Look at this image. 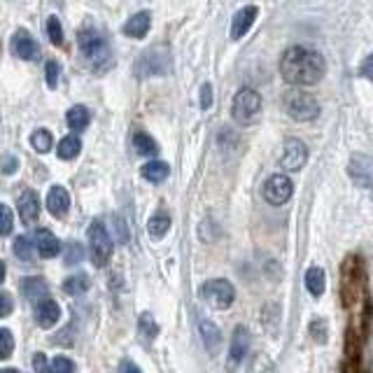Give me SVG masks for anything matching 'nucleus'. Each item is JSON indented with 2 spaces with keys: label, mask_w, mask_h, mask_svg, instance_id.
<instances>
[{
  "label": "nucleus",
  "mask_w": 373,
  "mask_h": 373,
  "mask_svg": "<svg viewBox=\"0 0 373 373\" xmlns=\"http://www.w3.org/2000/svg\"><path fill=\"white\" fill-rule=\"evenodd\" d=\"M327 72L322 54L308 47H289L280 58V75L284 82L296 86L318 84Z\"/></svg>",
  "instance_id": "obj_1"
},
{
  "label": "nucleus",
  "mask_w": 373,
  "mask_h": 373,
  "mask_svg": "<svg viewBox=\"0 0 373 373\" xmlns=\"http://www.w3.org/2000/svg\"><path fill=\"white\" fill-rule=\"evenodd\" d=\"M77 45H79V54H82L84 63L89 65L91 70L103 72L112 65V49H110L107 38L98 28L84 26L82 31L77 33Z\"/></svg>",
  "instance_id": "obj_2"
},
{
  "label": "nucleus",
  "mask_w": 373,
  "mask_h": 373,
  "mask_svg": "<svg viewBox=\"0 0 373 373\" xmlns=\"http://www.w3.org/2000/svg\"><path fill=\"white\" fill-rule=\"evenodd\" d=\"M282 105H284V112L294 122H313V119H318V114H320L318 100L313 98L310 93L299 91V89L284 93Z\"/></svg>",
  "instance_id": "obj_3"
},
{
  "label": "nucleus",
  "mask_w": 373,
  "mask_h": 373,
  "mask_svg": "<svg viewBox=\"0 0 373 373\" xmlns=\"http://www.w3.org/2000/svg\"><path fill=\"white\" fill-rule=\"evenodd\" d=\"M89 254L96 266H105L112 257V238H110L105 224L98 219L89 226Z\"/></svg>",
  "instance_id": "obj_4"
},
{
  "label": "nucleus",
  "mask_w": 373,
  "mask_h": 373,
  "mask_svg": "<svg viewBox=\"0 0 373 373\" xmlns=\"http://www.w3.org/2000/svg\"><path fill=\"white\" fill-rule=\"evenodd\" d=\"M259 110H261V96L254 89H250V86H245L233 98L231 114L238 124H252L254 117L259 114Z\"/></svg>",
  "instance_id": "obj_5"
},
{
  "label": "nucleus",
  "mask_w": 373,
  "mask_h": 373,
  "mask_svg": "<svg viewBox=\"0 0 373 373\" xmlns=\"http://www.w3.org/2000/svg\"><path fill=\"white\" fill-rule=\"evenodd\" d=\"M168 49L166 47H150L143 56H138L136 61V75L138 77H155L168 72Z\"/></svg>",
  "instance_id": "obj_6"
},
{
  "label": "nucleus",
  "mask_w": 373,
  "mask_h": 373,
  "mask_svg": "<svg viewBox=\"0 0 373 373\" xmlns=\"http://www.w3.org/2000/svg\"><path fill=\"white\" fill-rule=\"evenodd\" d=\"M201 294H203V299H206V303L213 306L215 310L231 308L233 299H236L233 284L229 280H222V277H217V280H208L206 284H203Z\"/></svg>",
  "instance_id": "obj_7"
},
{
  "label": "nucleus",
  "mask_w": 373,
  "mask_h": 373,
  "mask_svg": "<svg viewBox=\"0 0 373 373\" xmlns=\"http://www.w3.org/2000/svg\"><path fill=\"white\" fill-rule=\"evenodd\" d=\"M292 194H294V185L287 175H270L264 182V199L270 206H282L292 199Z\"/></svg>",
  "instance_id": "obj_8"
},
{
  "label": "nucleus",
  "mask_w": 373,
  "mask_h": 373,
  "mask_svg": "<svg viewBox=\"0 0 373 373\" xmlns=\"http://www.w3.org/2000/svg\"><path fill=\"white\" fill-rule=\"evenodd\" d=\"M306 161H308V148H306L299 138H289V140H284L282 157H280V166L284 168V171L287 173L301 171V168L306 166Z\"/></svg>",
  "instance_id": "obj_9"
},
{
  "label": "nucleus",
  "mask_w": 373,
  "mask_h": 373,
  "mask_svg": "<svg viewBox=\"0 0 373 373\" xmlns=\"http://www.w3.org/2000/svg\"><path fill=\"white\" fill-rule=\"evenodd\" d=\"M250 332H247L245 327H236V332H233V339H231V350H229V360H226V369L229 371H236L238 364L245 360L247 350H250Z\"/></svg>",
  "instance_id": "obj_10"
},
{
  "label": "nucleus",
  "mask_w": 373,
  "mask_h": 373,
  "mask_svg": "<svg viewBox=\"0 0 373 373\" xmlns=\"http://www.w3.org/2000/svg\"><path fill=\"white\" fill-rule=\"evenodd\" d=\"M348 171H350V178H353L357 185L373 192V161L369 157L355 155L353 159H350Z\"/></svg>",
  "instance_id": "obj_11"
},
{
  "label": "nucleus",
  "mask_w": 373,
  "mask_h": 373,
  "mask_svg": "<svg viewBox=\"0 0 373 373\" xmlns=\"http://www.w3.org/2000/svg\"><path fill=\"white\" fill-rule=\"evenodd\" d=\"M12 49H14V54H17L19 58H24V61H38V58H40L38 42H35L33 35L26 33V31H17V33H14Z\"/></svg>",
  "instance_id": "obj_12"
},
{
  "label": "nucleus",
  "mask_w": 373,
  "mask_h": 373,
  "mask_svg": "<svg viewBox=\"0 0 373 373\" xmlns=\"http://www.w3.org/2000/svg\"><path fill=\"white\" fill-rule=\"evenodd\" d=\"M257 14H259V10L254 5H245L243 10H238L236 14H233L231 40H240V38H243V35L252 28L254 21H257Z\"/></svg>",
  "instance_id": "obj_13"
},
{
  "label": "nucleus",
  "mask_w": 373,
  "mask_h": 373,
  "mask_svg": "<svg viewBox=\"0 0 373 373\" xmlns=\"http://www.w3.org/2000/svg\"><path fill=\"white\" fill-rule=\"evenodd\" d=\"M58 318H61V306H58L54 299H42V301H38V306H35V322H38L40 327L45 329H52Z\"/></svg>",
  "instance_id": "obj_14"
},
{
  "label": "nucleus",
  "mask_w": 373,
  "mask_h": 373,
  "mask_svg": "<svg viewBox=\"0 0 373 373\" xmlns=\"http://www.w3.org/2000/svg\"><path fill=\"white\" fill-rule=\"evenodd\" d=\"M150 26H152V17H150V12H138L133 14L126 24H124L122 28V33L124 35H129V38H136V40H143L145 35L150 33Z\"/></svg>",
  "instance_id": "obj_15"
},
{
  "label": "nucleus",
  "mask_w": 373,
  "mask_h": 373,
  "mask_svg": "<svg viewBox=\"0 0 373 373\" xmlns=\"http://www.w3.org/2000/svg\"><path fill=\"white\" fill-rule=\"evenodd\" d=\"M35 247H38L40 257L45 259H52L61 252V243H58V238L49 229H38V233H35Z\"/></svg>",
  "instance_id": "obj_16"
},
{
  "label": "nucleus",
  "mask_w": 373,
  "mask_h": 373,
  "mask_svg": "<svg viewBox=\"0 0 373 373\" xmlns=\"http://www.w3.org/2000/svg\"><path fill=\"white\" fill-rule=\"evenodd\" d=\"M47 208L54 217H63L70 208V194L63 187H52L47 194Z\"/></svg>",
  "instance_id": "obj_17"
},
{
  "label": "nucleus",
  "mask_w": 373,
  "mask_h": 373,
  "mask_svg": "<svg viewBox=\"0 0 373 373\" xmlns=\"http://www.w3.org/2000/svg\"><path fill=\"white\" fill-rule=\"evenodd\" d=\"M19 215L24 219V224H31L40 215V199L35 192H24L19 199Z\"/></svg>",
  "instance_id": "obj_18"
},
{
  "label": "nucleus",
  "mask_w": 373,
  "mask_h": 373,
  "mask_svg": "<svg viewBox=\"0 0 373 373\" xmlns=\"http://www.w3.org/2000/svg\"><path fill=\"white\" fill-rule=\"evenodd\" d=\"M21 292H24L26 299H31V301H42V299H47V282L42 280V277H24L21 280Z\"/></svg>",
  "instance_id": "obj_19"
},
{
  "label": "nucleus",
  "mask_w": 373,
  "mask_h": 373,
  "mask_svg": "<svg viewBox=\"0 0 373 373\" xmlns=\"http://www.w3.org/2000/svg\"><path fill=\"white\" fill-rule=\"evenodd\" d=\"M306 287H308V292L315 299L325 294V289H327V275H325V270H322L320 266L308 268V273H306Z\"/></svg>",
  "instance_id": "obj_20"
},
{
  "label": "nucleus",
  "mask_w": 373,
  "mask_h": 373,
  "mask_svg": "<svg viewBox=\"0 0 373 373\" xmlns=\"http://www.w3.org/2000/svg\"><path fill=\"white\" fill-rule=\"evenodd\" d=\"M133 148L140 157H157L159 155V145L152 136H148L145 131H138L133 136Z\"/></svg>",
  "instance_id": "obj_21"
},
{
  "label": "nucleus",
  "mask_w": 373,
  "mask_h": 373,
  "mask_svg": "<svg viewBox=\"0 0 373 373\" xmlns=\"http://www.w3.org/2000/svg\"><path fill=\"white\" fill-rule=\"evenodd\" d=\"M65 122H68V126L79 133V131H84L89 126V110L82 107V105H75L68 110V114H65Z\"/></svg>",
  "instance_id": "obj_22"
},
{
  "label": "nucleus",
  "mask_w": 373,
  "mask_h": 373,
  "mask_svg": "<svg viewBox=\"0 0 373 373\" xmlns=\"http://www.w3.org/2000/svg\"><path fill=\"white\" fill-rule=\"evenodd\" d=\"M143 178L150 180V182H164L168 178V173H171V168H168L166 161H150V164L143 166Z\"/></svg>",
  "instance_id": "obj_23"
},
{
  "label": "nucleus",
  "mask_w": 373,
  "mask_h": 373,
  "mask_svg": "<svg viewBox=\"0 0 373 373\" xmlns=\"http://www.w3.org/2000/svg\"><path fill=\"white\" fill-rule=\"evenodd\" d=\"M201 336H203V343H206V348L210 350V353H215V350L219 348V343H222V334H219V329L213 325V322L208 320H201Z\"/></svg>",
  "instance_id": "obj_24"
},
{
  "label": "nucleus",
  "mask_w": 373,
  "mask_h": 373,
  "mask_svg": "<svg viewBox=\"0 0 373 373\" xmlns=\"http://www.w3.org/2000/svg\"><path fill=\"white\" fill-rule=\"evenodd\" d=\"M79 152H82V143H79L77 136H65L61 143H58V159L70 161L75 159Z\"/></svg>",
  "instance_id": "obj_25"
},
{
  "label": "nucleus",
  "mask_w": 373,
  "mask_h": 373,
  "mask_svg": "<svg viewBox=\"0 0 373 373\" xmlns=\"http://www.w3.org/2000/svg\"><path fill=\"white\" fill-rule=\"evenodd\" d=\"M168 229H171V217H168V213H157V215L148 222V231H150L152 238L166 236Z\"/></svg>",
  "instance_id": "obj_26"
},
{
  "label": "nucleus",
  "mask_w": 373,
  "mask_h": 373,
  "mask_svg": "<svg viewBox=\"0 0 373 373\" xmlns=\"http://www.w3.org/2000/svg\"><path fill=\"white\" fill-rule=\"evenodd\" d=\"M86 289H89V277H86L84 273L70 275L68 280L63 282V292H65V294H70V296L82 294V292H86Z\"/></svg>",
  "instance_id": "obj_27"
},
{
  "label": "nucleus",
  "mask_w": 373,
  "mask_h": 373,
  "mask_svg": "<svg viewBox=\"0 0 373 373\" xmlns=\"http://www.w3.org/2000/svg\"><path fill=\"white\" fill-rule=\"evenodd\" d=\"M31 145H33L35 152H40V155H47V152L52 150V145H54V138H52V133H49L47 129H38L31 136Z\"/></svg>",
  "instance_id": "obj_28"
},
{
  "label": "nucleus",
  "mask_w": 373,
  "mask_h": 373,
  "mask_svg": "<svg viewBox=\"0 0 373 373\" xmlns=\"http://www.w3.org/2000/svg\"><path fill=\"white\" fill-rule=\"evenodd\" d=\"M14 254L21 259V261H28L33 257V243L28 236H19L17 240H14Z\"/></svg>",
  "instance_id": "obj_29"
},
{
  "label": "nucleus",
  "mask_w": 373,
  "mask_h": 373,
  "mask_svg": "<svg viewBox=\"0 0 373 373\" xmlns=\"http://www.w3.org/2000/svg\"><path fill=\"white\" fill-rule=\"evenodd\" d=\"M47 35H49V42H54L56 47L63 45V28H61V21H58V17H49L47 19Z\"/></svg>",
  "instance_id": "obj_30"
},
{
  "label": "nucleus",
  "mask_w": 373,
  "mask_h": 373,
  "mask_svg": "<svg viewBox=\"0 0 373 373\" xmlns=\"http://www.w3.org/2000/svg\"><path fill=\"white\" fill-rule=\"evenodd\" d=\"M14 353V339L12 332L5 327H0V360H7Z\"/></svg>",
  "instance_id": "obj_31"
},
{
  "label": "nucleus",
  "mask_w": 373,
  "mask_h": 373,
  "mask_svg": "<svg viewBox=\"0 0 373 373\" xmlns=\"http://www.w3.org/2000/svg\"><path fill=\"white\" fill-rule=\"evenodd\" d=\"M157 334H159V327H157L155 318H152L150 313H145L140 318V336H145V341H152V339H157Z\"/></svg>",
  "instance_id": "obj_32"
},
{
  "label": "nucleus",
  "mask_w": 373,
  "mask_h": 373,
  "mask_svg": "<svg viewBox=\"0 0 373 373\" xmlns=\"http://www.w3.org/2000/svg\"><path fill=\"white\" fill-rule=\"evenodd\" d=\"M84 259V247L75 243V240H70L68 245H65V264H79V261Z\"/></svg>",
  "instance_id": "obj_33"
},
{
  "label": "nucleus",
  "mask_w": 373,
  "mask_h": 373,
  "mask_svg": "<svg viewBox=\"0 0 373 373\" xmlns=\"http://www.w3.org/2000/svg\"><path fill=\"white\" fill-rule=\"evenodd\" d=\"M14 229V217H12V208L0 206V236H10Z\"/></svg>",
  "instance_id": "obj_34"
},
{
  "label": "nucleus",
  "mask_w": 373,
  "mask_h": 373,
  "mask_svg": "<svg viewBox=\"0 0 373 373\" xmlns=\"http://www.w3.org/2000/svg\"><path fill=\"white\" fill-rule=\"evenodd\" d=\"M49 373H75V364H72L68 357H54L52 364H49Z\"/></svg>",
  "instance_id": "obj_35"
},
{
  "label": "nucleus",
  "mask_w": 373,
  "mask_h": 373,
  "mask_svg": "<svg viewBox=\"0 0 373 373\" xmlns=\"http://www.w3.org/2000/svg\"><path fill=\"white\" fill-rule=\"evenodd\" d=\"M58 61H47V68H45V77H47V86L49 89H56L58 84Z\"/></svg>",
  "instance_id": "obj_36"
},
{
  "label": "nucleus",
  "mask_w": 373,
  "mask_h": 373,
  "mask_svg": "<svg viewBox=\"0 0 373 373\" xmlns=\"http://www.w3.org/2000/svg\"><path fill=\"white\" fill-rule=\"evenodd\" d=\"M14 308V301H12V296L7 294V292H0V320L7 318L12 313Z\"/></svg>",
  "instance_id": "obj_37"
},
{
  "label": "nucleus",
  "mask_w": 373,
  "mask_h": 373,
  "mask_svg": "<svg viewBox=\"0 0 373 373\" xmlns=\"http://www.w3.org/2000/svg\"><path fill=\"white\" fill-rule=\"evenodd\" d=\"M310 329H313V339H315V341H320V343L327 341V332H325V329H327V322H325V320H315V322L310 325Z\"/></svg>",
  "instance_id": "obj_38"
},
{
  "label": "nucleus",
  "mask_w": 373,
  "mask_h": 373,
  "mask_svg": "<svg viewBox=\"0 0 373 373\" xmlns=\"http://www.w3.org/2000/svg\"><path fill=\"white\" fill-rule=\"evenodd\" d=\"M210 105H213V86L206 82V84L201 86V107L208 110Z\"/></svg>",
  "instance_id": "obj_39"
},
{
  "label": "nucleus",
  "mask_w": 373,
  "mask_h": 373,
  "mask_svg": "<svg viewBox=\"0 0 373 373\" xmlns=\"http://www.w3.org/2000/svg\"><path fill=\"white\" fill-rule=\"evenodd\" d=\"M33 364H35V373H49V362L42 353L33 357Z\"/></svg>",
  "instance_id": "obj_40"
},
{
  "label": "nucleus",
  "mask_w": 373,
  "mask_h": 373,
  "mask_svg": "<svg viewBox=\"0 0 373 373\" xmlns=\"http://www.w3.org/2000/svg\"><path fill=\"white\" fill-rule=\"evenodd\" d=\"M360 72H362V77H367L369 82H373V54H369L367 58H364Z\"/></svg>",
  "instance_id": "obj_41"
},
{
  "label": "nucleus",
  "mask_w": 373,
  "mask_h": 373,
  "mask_svg": "<svg viewBox=\"0 0 373 373\" xmlns=\"http://www.w3.org/2000/svg\"><path fill=\"white\" fill-rule=\"evenodd\" d=\"M17 166H19V161H17V159H14V157H7V159H5V164H3V173H5V175H10V173L17 171Z\"/></svg>",
  "instance_id": "obj_42"
},
{
  "label": "nucleus",
  "mask_w": 373,
  "mask_h": 373,
  "mask_svg": "<svg viewBox=\"0 0 373 373\" xmlns=\"http://www.w3.org/2000/svg\"><path fill=\"white\" fill-rule=\"evenodd\" d=\"M119 373H143V371L138 369L133 362H124L122 367H119Z\"/></svg>",
  "instance_id": "obj_43"
},
{
  "label": "nucleus",
  "mask_w": 373,
  "mask_h": 373,
  "mask_svg": "<svg viewBox=\"0 0 373 373\" xmlns=\"http://www.w3.org/2000/svg\"><path fill=\"white\" fill-rule=\"evenodd\" d=\"M3 280H5V264L0 261V284H3Z\"/></svg>",
  "instance_id": "obj_44"
},
{
  "label": "nucleus",
  "mask_w": 373,
  "mask_h": 373,
  "mask_svg": "<svg viewBox=\"0 0 373 373\" xmlns=\"http://www.w3.org/2000/svg\"><path fill=\"white\" fill-rule=\"evenodd\" d=\"M0 373H19V371H17V369H3Z\"/></svg>",
  "instance_id": "obj_45"
}]
</instances>
